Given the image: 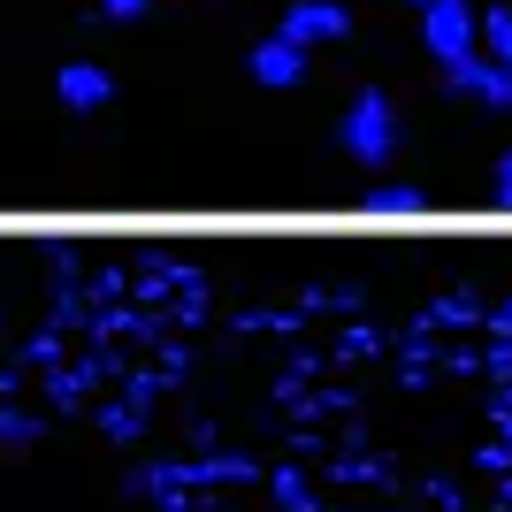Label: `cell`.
<instances>
[{
    "instance_id": "cell-11",
    "label": "cell",
    "mask_w": 512,
    "mask_h": 512,
    "mask_svg": "<svg viewBox=\"0 0 512 512\" xmlns=\"http://www.w3.org/2000/svg\"><path fill=\"white\" fill-rule=\"evenodd\" d=\"M406 8H428V0H406Z\"/></svg>"
},
{
    "instance_id": "cell-6",
    "label": "cell",
    "mask_w": 512,
    "mask_h": 512,
    "mask_svg": "<svg viewBox=\"0 0 512 512\" xmlns=\"http://www.w3.org/2000/svg\"><path fill=\"white\" fill-rule=\"evenodd\" d=\"M444 92H459V100H482V107H497V115L512 107V77L490 62V54H482V62H467V69H451Z\"/></svg>"
},
{
    "instance_id": "cell-4",
    "label": "cell",
    "mask_w": 512,
    "mask_h": 512,
    "mask_svg": "<svg viewBox=\"0 0 512 512\" xmlns=\"http://www.w3.org/2000/svg\"><path fill=\"white\" fill-rule=\"evenodd\" d=\"M306 62H314V54H306L299 39H283V31H276V39H260V46H253V62H245V69H253V85L291 92V85L306 77Z\"/></svg>"
},
{
    "instance_id": "cell-7",
    "label": "cell",
    "mask_w": 512,
    "mask_h": 512,
    "mask_svg": "<svg viewBox=\"0 0 512 512\" xmlns=\"http://www.w3.org/2000/svg\"><path fill=\"white\" fill-rule=\"evenodd\" d=\"M360 207L367 214H428V192H421V184H367Z\"/></svg>"
},
{
    "instance_id": "cell-10",
    "label": "cell",
    "mask_w": 512,
    "mask_h": 512,
    "mask_svg": "<svg viewBox=\"0 0 512 512\" xmlns=\"http://www.w3.org/2000/svg\"><path fill=\"white\" fill-rule=\"evenodd\" d=\"M490 192H497V207H512V153H497V169H490Z\"/></svg>"
},
{
    "instance_id": "cell-1",
    "label": "cell",
    "mask_w": 512,
    "mask_h": 512,
    "mask_svg": "<svg viewBox=\"0 0 512 512\" xmlns=\"http://www.w3.org/2000/svg\"><path fill=\"white\" fill-rule=\"evenodd\" d=\"M398 138H406V123H398V100H390L383 85H360L352 100H344L337 146H344L352 169H390V161H398Z\"/></svg>"
},
{
    "instance_id": "cell-5",
    "label": "cell",
    "mask_w": 512,
    "mask_h": 512,
    "mask_svg": "<svg viewBox=\"0 0 512 512\" xmlns=\"http://www.w3.org/2000/svg\"><path fill=\"white\" fill-rule=\"evenodd\" d=\"M54 100H62L69 115H100V107L115 100V77H107L100 62H62V77H54Z\"/></svg>"
},
{
    "instance_id": "cell-9",
    "label": "cell",
    "mask_w": 512,
    "mask_h": 512,
    "mask_svg": "<svg viewBox=\"0 0 512 512\" xmlns=\"http://www.w3.org/2000/svg\"><path fill=\"white\" fill-rule=\"evenodd\" d=\"M100 16L107 23H138V16H153V0H100Z\"/></svg>"
},
{
    "instance_id": "cell-8",
    "label": "cell",
    "mask_w": 512,
    "mask_h": 512,
    "mask_svg": "<svg viewBox=\"0 0 512 512\" xmlns=\"http://www.w3.org/2000/svg\"><path fill=\"white\" fill-rule=\"evenodd\" d=\"M482 54L512 77V8H490V16H482Z\"/></svg>"
},
{
    "instance_id": "cell-3",
    "label": "cell",
    "mask_w": 512,
    "mask_h": 512,
    "mask_svg": "<svg viewBox=\"0 0 512 512\" xmlns=\"http://www.w3.org/2000/svg\"><path fill=\"white\" fill-rule=\"evenodd\" d=\"M276 31H283V39H299L306 54H314V46H344V39H352V8H344V0H283Z\"/></svg>"
},
{
    "instance_id": "cell-2",
    "label": "cell",
    "mask_w": 512,
    "mask_h": 512,
    "mask_svg": "<svg viewBox=\"0 0 512 512\" xmlns=\"http://www.w3.org/2000/svg\"><path fill=\"white\" fill-rule=\"evenodd\" d=\"M421 46L436 54V69H467L482 62V16H474V0H428L421 8Z\"/></svg>"
}]
</instances>
